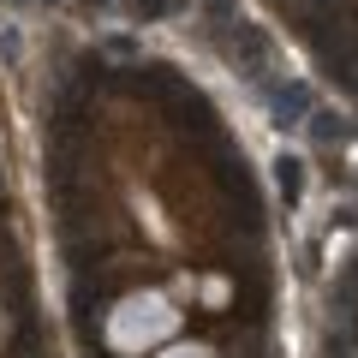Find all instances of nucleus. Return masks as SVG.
Listing matches in <instances>:
<instances>
[{"mask_svg":"<svg viewBox=\"0 0 358 358\" xmlns=\"http://www.w3.org/2000/svg\"><path fill=\"white\" fill-rule=\"evenodd\" d=\"M233 60H239L245 78H263V72H268V36H263L257 24H245V18L233 24Z\"/></svg>","mask_w":358,"mask_h":358,"instance_id":"nucleus-1","label":"nucleus"},{"mask_svg":"<svg viewBox=\"0 0 358 358\" xmlns=\"http://www.w3.org/2000/svg\"><path fill=\"white\" fill-rule=\"evenodd\" d=\"M173 114H179V131H197V138H209V131H215V114H209L203 96H185V90H173Z\"/></svg>","mask_w":358,"mask_h":358,"instance_id":"nucleus-2","label":"nucleus"},{"mask_svg":"<svg viewBox=\"0 0 358 358\" xmlns=\"http://www.w3.org/2000/svg\"><path fill=\"white\" fill-rule=\"evenodd\" d=\"M275 114H281V126H293V120H287V114H310V96H305V90H281V96H275Z\"/></svg>","mask_w":358,"mask_h":358,"instance_id":"nucleus-3","label":"nucleus"},{"mask_svg":"<svg viewBox=\"0 0 358 358\" xmlns=\"http://www.w3.org/2000/svg\"><path fill=\"white\" fill-rule=\"evenodd\" d=\"M203 6H209V18H215L221 30H233V24H239V13H233V0H203Z\"/></svg>","mask_w":358,"mask_h":358,"instance_id":"nucleus-4","label":"nucleus"},{"mask_svg":"<svg viewBox=\"0 0 358 358\" xmlns=\"http://www.w3.org/2000/svg\"><path fill=\"white\" fill-rule=\"evenodd\" d=\"M281 192H287V203H293V197H299V162H293V155H287V162H281Z\"/></svg>","mask_w":358,"mask_h":358,"instance_id":"nucleus-5","label":"nucleus"},{"mask_svg":"<svg viewBox=\"0 0 358 358\" xmlns=\"http://www.w3.org/2000/svg\"><path fill=\"white\" fill-rule=\"evenodd\" d=\"M310 120H317V138H322V143L341 138V120H334V114H310Z\"/></svg>","mask_w":358,"mask_h":358,"instance_id":"nucleus-6","label":"nucleus"}]
</instances>
